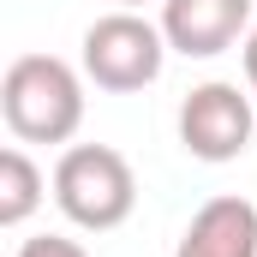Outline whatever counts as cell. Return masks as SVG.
<instances>
[{"mask_svg": "<svg viewBox=\"0 0 257 257\" xmlns=\"http://www.w3.org/2000/svg\"><path fill=\"white\" fill-rule=\"evenodd\" d=\"M0 114L18 144H72L84 126V78L54 54H18L0 78Z\"/></svg>", "mask_w": 257, "mask_h": 257, "instance_id": "6da1fadb", "label": "cell"}, {"mask_svg": "<svg viewBox=\"0 0 257 257\" xmlns=\"http://www.w3.org/2000/svg\"><path fill=\"white\" fill-rule=\"evenodd\" d=\"M54 203L72 227L84 233H114L138 209V174L120 150L108 144H72L54 162Z\"/></svg>", "mask_w": 257, "mask_h": 257, "instance_id": "7a4b0ae2", "label": "cell"}, {"mask_svg": "<svg viewBox=\"0 0 257 257\" xmlns=\"http://www.w3.org/2000/svg\"><path fill=\"white\" fill-rule=\"evenodd\" d=\"M162 60H168V36L162 24L138 18V12H108L84 30V78L108 96H132V90H150L162 78Z\"/></svg>", "mask_w": 257, "mask_h": 257, "instance_id": "3957f363", "label": "cell"}, {"mask_svg": "<svg viewBox=\"0 0 257 257\" xmlns=\"http://www.w3.org/2000/svg\"><path fill=\"white\" fill-rule=\"evenodd\" d=\"M251 132H257V108H251V96L239 84H227V78L197 84L180 102V144L197 162H215V168L239 162L251 150Z\"/></svg>", "mask_w": 257, "mask_h": 257, "instance_id": "277c9868", "label": "cell"}, {"mask_svg": "<svg viewBox=\"0 0 257 257\" xmlns=\"http://www.w3.org/2000/svg\"><path fill=\"white\" fill-rule=\"evenodd\" d=\"M251 24V0H162V36L186 60L227 54Z\"/></svg>", "mask_w": 257, "mask_h": 257, "instance_id": "5b68a950", "label": "cell"}, {"mask_svg": "<svg viewBox=\"0 0 257 257\" xmlns=\"http://www.w3.org/2000/svg\"><path fill=\"white\" fill-rule=\"evenodd\" d=\"M174 257H257V203L251 197H209L186 221Z\"/></svg>", "mask_w": 257, "mask_h": 257, "instance_id": "8992f818", "label": "cell"}, {"mask_svg": "<svg viewBox=\"0 0 257 257\" xmlns=\"http://www.w3.org/2000/svg\"><path fill=\"white\" fill-rule=\"evenodd\" d=\"M42 203V168L12 144L0 150V227H24Z\"/></svg>", "mask_w": 257, "mask_h": 257, "instance_id": "52a82bcc", "label": "cell"}, {"mask_svg": "<svg viewBox=\"0 0 257 257\" xmlns=\"http://www.w3.org/2000/svg\"><path fill=\"white\" fill-rule=\"evenodd\" d=\"M18 257H84L78 239H60V233H42V239H24Z\"/></svg>", "mask_w": 257, "mask_h": 257, "instance_id": "ba28073f", "label": "cell"}, {"mask_svg": "<svg viewBox=\"0 0 257 257\" xmlns=\"http://www.w3.org/2000/svg\"><path fill=\"white\" fill-rule=\"evenodd\" d=\"M245 84H251V96H257V24L245 30Z\"/></svg>", "mask_w": 257, "mask_h": 257, "instance_id": "9c48e42d", "label": "cell"}, {"mask_svg": "<svg viewBox=\"0 0 257 257\" xmlns=\"http://www.w3.org/2000/svg\"><path fill=\"white\" fill-rule=\"evenodd\" d=\"M114 6H126V12H138V6H144V0H114Z\"/></svg>", "mask_w": 257, "mask_h": 257, "instance_id": "30bf717a", "label": "cell"}]
</instances>
